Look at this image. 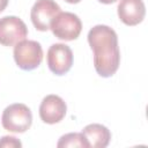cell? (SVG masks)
Returning a JSON list of instances; mask_svg holds the SVG:
<instances>
[{
    "instance_id": "cell-2",
    "label": "cell",
    "mask_w": 148,
    "mask_h": 148,
    "mask_svg": "<svg viewBox=\"0 0 148 148\" xmlns=\"http://www.w3.org/2000/svg\"><path fill=\"white\" fill-rule=\"evenodd\" d=\"M2 127L13 133H24L32 124V113L23 103L8 105L1 116Z\"/></svg>"
},
{
    "instance_id": "cell-13",
    "label": "cell",
    "mask_w": 148,
    "mask_h": 148,
    "mask_svg": "<svg viewBox=\"0 0 148 148\" xmlns=\"http://www.w3.org/2000/svg\"><path fill=\"white\" fill-rule=\"evenodd\" d=\"M8 1H9V0H0V13H1L2 10H5V8H6L7 5H8Z\"/></svg>"
},
{
    "instance_id": "cell-12",
    "label": "cell",
    "mask_w": 148,
    "mask_h": 148,
    "mask_svg": "<svg viewBox=\"0 0 148 148\" xmlns=\"http://www.w3.org/2000/svg\"><path fill=\"white\" fill-rule=\"evenodd\" d=\"M22 143L15 136H2L0 139V148H21Z\"/></svg>"
},
{
    "instance_id": "cell-3",
    "label": "cell",
    "mask_w": 148,
    "mask_h": 148,
    "mask_svg": "<svg viewBox=\"0 0 148 148\" xmlns=\"http://www.w3.org/2000/svg\"><path fill=\"white\" fill-rule=\"evenodd\" d=\"M14 60L23 71H32L37 68L43 60L42 45L36 40L23 39L14 46Z\"/></svg>"
},
{
    "instance_id": "cell-6",
    "label": "cell",
    "mask_w": 148,
    "mask_h": 148,
    "mask_svg": "<svg viewBox=\"0 0 148 148\" xmlns=\"http://www.w3.org/2000/svg\"><path fill=\"white\" fill-rule=\"evenodd\" d=\"M28 28L25 23L17 16H3L0 18V44L3 46H13L25 39Z\"/></svg>"
},
{
    "instance_id": "cell-11",
    "label": "cell",
    "mask_w": 148,
    "mask_h": 148,
    "mask_svg": "<svg viewBox=\"0 0 148 148\" xmlns=\"http://www.w3.org/2000/svg\"><path fill=\"white\" fill-rule=\"evenodd\" d=\"M58 148H66V147H83V148H89L88 142L82 133H67L62 135L58 143Z\"/></svg>"
},
{
    "instance_id": "cell-4",
    "label": "cell",
    "mask_w": 148,
    "mask_h": 148,
    "mask_svg": "<svg viewBox=\"0 0 148 148\" xmlns=\"http://www.w3.org/2000/svg\"><path fill=\"white\" fill-rule=\"evenodd\" d=\"M50 29L52 34L61 40H74L81 34L82 22L74 13L60 12L51 21Z\"/></svg>"
},
{
    "instance_id": "cell-10",
    "label": "cell",
    "mask_w": 148,
    "mask_h": 148,
    "mask_svg": "<svg viewBox=\"0 0 148 148\" xmlns=\"http://www.w3.org/2000/svg\"><path fill=\"white\" fill-rule=\"evenodd\" d=\"M81 133L84 135L88 146L92 148H105L111 140V132L102 124H89Z\"/></svg>"
},
{
    "instance_id": "cell-14",
    "label": "cell",
    "mask_w": 148,
    "mask_h": 148,
    "mask_svg": "<svg viewBox=\"0 0 148 148\" xmlns=\"http://www.w3.org/2000/svg\"><path fill=\"white\" fill-rule=\"evenodd\" d=\"M99 2H102V3H105V5H109V3H113V2H116L117 0H98Z\"/></svg>"
},
{
    "instance_id": "cell-9",
    "label": "cell",
    "mask_w": 148,
    "mask_h": 148,
    "mask_svg": "<svg viewBox=\"0 0 148 148\" xmlns=\"http://www.w3.org/2000/svg\"><path fill=\"white\" fill-rule=\"evenodd\" d=\"M119 20L130 27L141 23L146 15V6L142 0H120L118 3Z\"/></svg>"
},
{
    "instance_id": "cell-8",
    "label": "cell",
    "mask_w": 148,
    "mask_h": 148,
    "mask_svg": "<svg viewBox=\"0 0 148 148\" xmlns=\"http://www.w3.org/2000/svg\"><path fill=\"white\" fill-rule=\"evenodd\" d=\"M67 106L65 101L58 95H47L43 98L39 105V117L45 124H57L60 123L66 116Z\"/></svg>"
},
{
    "instance_id": "cell-1",
    "label": "cell",
    "mask_w": 148,
    "mask_h": 148,
    "mask_svg": "<svg viewBox=\"0 0 148 148\" xmlns=\"http://www.w3.org/2000/svg\"><path fill=\"white\" fill-rule=\"evenodd\" d=\"M88 43L94 52V67L102 77L112 76L120 65V50L116 31L105 24H97L88 32Z\"/></svg>"
},
{
    "instance_id": "cell-15",
    "label": "cell",
    "mask_w": 148,
    "mask_h": 148,
    "mask_svg": "<svg viewBox=\"0 0 148 148\" xmlns=\"http://www.w3.org/2000/svg\"><path fill=\"white\" fill-rule=\"evenodd\" d=\"M66 2H68V3H79L81 0H65Z\"/></svg>"
},
{
    "instance_id": "cell-7",
    "label": "cell",
    "mask_w": 148,
    "mask_h": 148,
    "mask_svg": "<svg viewBox=\"0 0 148 148\" xmlns=\"http://www.w3.org/2000/svg\"><path fill=\"white\" fill-rule=\"evenodd\" d=\"M60 12V6L54 0H37L31 8L30 18L37 30L47 31L51 21Z\"/></svg>"
},
{
    "instance_id": "cell-5",
    "label": "cell",
    "mask_w": 148,
    "mask_h": 148,
    "mask_svg": "<svg viewBox=\"0 0 148 148\" xmlns=\"http://www.w3.org/2000/svg\"><path fill=\"white\" fill-rule=\"evenodd\" d=\"M46 61L49 69L56 75L66 74L73 65V52L72 49L62 43L52 44L46 54Z\"/></svg>"
}]
</instances>
